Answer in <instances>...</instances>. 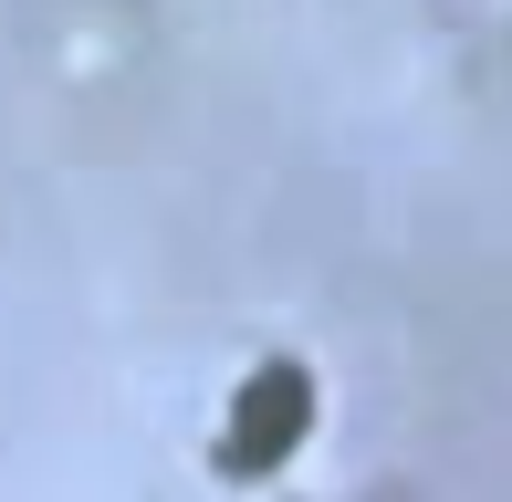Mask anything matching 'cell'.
Returning <instances> with one entry per match:
<instances>
[{
  "mask_svg": "<svg viewBox=\"0 0 512 502\" xmlns=\"http://www.w3.org/2000/svg\"><path fill=\"white\" fill-rule=\"evenodd\" d=\"M293 429H304V387H293V377H262V387L241 398V429H230V471L272 461V450H283Z\"/></svg>",
  "mask_w": 512,
  "mask_h": 502,
  "instance_id": "6da1fadb",
  "label": "cell"
}]
</instances>
